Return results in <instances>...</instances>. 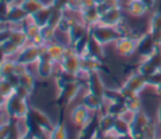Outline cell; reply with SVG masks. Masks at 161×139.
Returning a JSON list of instances; mask_svg holds the SVG:
<instances>
[{
    "mask_svg": "<svg viewBox=\"0 0 161 139\" xmlns=\"http://www.w3.org/2000/svg\"><path fill=\"white\" fill-rule=\"evenodd\" d=\"M158 139H161V138H158Z\"/></svg>",
    "mask_w": 161,
    "mask_h": 139,
    "instance_id": "cell-57",
    "label": "cell"
},
{
    "mask_svg": "<svg viewBox=\"0 0 161 139\" xmlns=\"http://www.w3.org/2000/svg\"><path fill=\"white\" fill-rule=\"evenodd\" d=\"M88 39H89V30L87 34H84L82 38H79L78 40H75L72 45L73 50L79 55V56H83L87 54V46H88Z\"/></svg>",
    "mask_w": 161,
    "mask_h": 139,
    "instance_id": "cell-33",
    "label": "cell"
},
{
    "mask_svg": "<svg viewBox=\"0 0 161 139\" xmlns=\"http://www.w3.org/2000/svg\"><path fill=\"white\" fill-rule=\"evenodd\" d=\"M99 134L98 129V113L94 114V116L82 128H79L75 139H96V136Z\"/></svg>",
    "mask_w": 161,
    "mask_h": 139,
    "instance_id": "cell-15",
    "label": "cell"
},
{
    "mask_svg": "<svg viewBox=\"0 0 161 139\" xmlns=\"http://www.w3.org/2000/svg\"><path fill=\"white\" fill-rule=\"evenodd\" d=\"M14 93H15V94H18L19 96L24 98V99H28V98H29V96L31 95V94L29 93V90H28V89H25L24 86L19 85V84H18V85L15 86V91H14Z\"/></svg>",
    "mask_w": 161,
    "mask_h": 139,
    "instance_id": "cell-46",
    "label": "cell"
},
{
    "mask_svg": "<svg viewBox=\"0 0 161 139\" xmlns=\"http://www.w3.org/2000/svg\"><path fill=\"white\" fill-rule=\"evenodd\" d=\"M153 90H155V95L161 98V84H158V85L153 86Z\"/></svg>",
    "mask_w": 161,
    "mask_h": 139,
    "instance_id": "cell-54",
    "label": "cell"
},
{
    "mask_svg": "<svg viewBox=\"0 0 161 139\" xmlns=\"http://www.w3.org/2000/svg\"><path fill=\"white\" fill-rule=\"evenodd\" d=\"M82 104L86 105L91 111L99 113L101 110L104 109L106 100L103 98H99V96H97L93 93H91V91L87 90V93H84L83 96H82Z\"/></svg>",
    "mask_w": 161,
    "mask_h": 139,
    "instance_id": "cell-18",
    "label": "cell"
},
{
    "mask_svg": "<svg viewBox=\"0 0 161 139\" xmlns=\"http://www.w3.org/2000/svg\"><path fill=\"white\" fill-rule=\"evenodd\" d=\"M147 81H148V86H152V88L161 84V70H158L155 74H152L151 76H148Z\"/></svg>",
    "mask_w": 161,
    "mask_h": 139,
    "instance_id": "cell-45",
    "label": "cell"
},
{
    "mask_svg": "<svg viewBox=\"0 0 161 139\" xmlns=\"http://www.w3.org/2000/svg\"><path fill=\"white\" fill-rule=\"evenodd\" d=\"M150 118L151 116H148L142 109L136 111V113H133V116H132L130 124H131V133L135 135L136 139H142L143 129L147 125Z\"/></svg>",
    "mask_w": 161,
    "mask_h": 139,
    "instance_id": "cell-13",
    "label": "cell"
},
{
    "mask_svg": "<svg viewBox=\"0 0 161 139\" xmlns=\"http://www.w3.org/2000/svg\"><path fill=\"white\" fill-rule=\"evenodd\" d=\"M103 70V61L98 60L96 58H92L89 55L80 56V73L88 74L92 71H101Z\"/></svg>",
    "mask_w": 161,
    "mask_h": 139,
    "instance_id": "cell-20",
    "label": "cell"
},
{
    "mask_svg": "<svg viewBox=\"0 0 161 139\" xmlns=\"http://www.w3.org/2000/svg\"><path fill=\"white\" fill-rule=\"evenodd\" d=\"M89 30V28L87 25H84L79 19H77L74 21V24L72 25L69 33L67 34L68 36V44H73L75 40H78L79 38H82L84 34H87Z\"/></svg>",
    "mask_w": 161,
    "mask_h": 139,
    "instance_id": "cell-21",
    "label": "cell"
},
{
    "mask_svg": "<svg viewBox=\"0 0 161 139\" xmlns=\"http://www.w3.org/2000/svg\"><path fill=\"white\" fill-rule=\"evenodd\" d=\"M69 1L70 0H50V5L57 8V9H60L63 11H68V8H69Z\"/></svg>",
    "mask_w": 161,
    "mask_h": 139,
    "instance_id": "cell-44",
    "label": "cell"
},
{
    "mask_svg": "<svg viewBox=\"0 0 161 139\" xmlns=\"http://www.w3.org/2000/svg\"><path fill=\"white\" fill-rule=\"evenodd\" d=\"M156 121L158 125V129L161 131V103L157 105V110H156Z\"/></svg>",
    "mask_w": 161,
    "mask_h": 139,
    "instance_id": "cell-50",
    "label": "cell"
},
{
    "mask_svg": "<svg viewBox=\"0 0 161 139\" xmlns=\"http://www.w3.org/2000/svg\"><path fill=\"white\" fill-rule=\"evenodd\" d=\"M80 90H82L80 80L72 81V83L64 85L63 88L58 89V95H57L55 101L62 106H67L70 101H73L77 98V95L80 93Z\"/></svg>",
    "mask_w": 161,
    "mask_h": 139,
    "instance_id": "cell-6",
    "label": "cell"
},
{
    "mask_svg": "<svg viewBox=\"0 0 161 139\" xmlns=\"http://www.w3.org/2000/svg\"><path fill=\"white\" fill-rule=\"evenodd\" d=\"M142 1H143V3H145V5L147 6V9H148V10H151V9L153 8V5H155V1H156V0H142Z\"/></svg>",
    "mask_w": 161,
    "mask_h": 139,
    "instance_id": "cell-53",
    "label": "cell"
},
{
    "mask_svg": "<svg viewBox=\"0 0 161 139\" xmlns=\"http://www.w3.org/2000/svg\"><path fill=\"white\" fill-rule=\"evenodd\" d=\"M19 139H36V136H35L29 129H24V133L20 135Z\"/></svg>",
    "mask_w": 161,
    "mask_h": 139,
    "instance_id": "cell-48",
    "label": "cell"
},
{
    "mask_svg": "<svg viewBox=\"0 0 161 139\" xmlns=\"http://www.w3.org/2000/svg\"><path fill=\"white\" fill-rule=\"evenodd\" d=\"M78 76H79V75L69 74V73H67V71L59 69V70L57 71V74H55V85H57L58 89H60V88H63L64 85H67V84H69V83H72V81L79 80Z\"/></svg>",
    "mask_w": 161,
    "mask_h": 139,
    "instance_id": "cell-31",
    "label": "cell"
},
{
    "mask_svg": "<svg viewBox=\"0 0 161 139\" xmlns=\"http://www.w3.org/2000/svg\"><path fill=\"white\" fill-rule=\"evenodd\" d=\"M87 90L93 93L94 95L103 98L104 99V93H106V85L103 83V79L99 74V71H92L87 74Z\"/></svg>",
    "mask_w": 161,
    "mask_h": 139,
    "instance_id": "cell-11",
    "label": "cell"
},
{
    "mask_svg": "<svg viewBox=\"0 0 161 139\" xmlns=\"http://www.w3.org/2000/svg\"><path fill=\"white\" fill-rule=\"evenodd\" d=\"M141 103H142V101H141L140 94H137L136 96H133V98H131V99L125 100V104H126L127 110H128V111H132V113H136V111L141 110V105H142Z\"/></svg>",
    "mask_w": 161,
    "mask_h": 139,
    "instance_id": "cell-41",
    "label": "cell"
},
{
    "mask_svg": "<svg viewBox=\"0 0 161 139\" xmlns=\"http://www.w3.org/2000/svg\"><path fill=\"white\" fill-rule=\"evenodd\" d=\"M18 84L24 86L25 89L29 90L30 94H33L34 88H35V79H34V76L30 71H26V73H24L23 75H20L18 78Z\"/></svg>",
    "mask_w": 161,
    "mask_h": 139,
    "instance_id": "cell-36",
    "label": "cell"
},
{
    "mask_svg": "<svg viewBox=\"0 0 161 139\" xmlns=\"http://www.w3.org/2000/svg\"><path fill=\"white\" fill-rule=\"evenodd\" d=\"M50 13H52V5L50 4H47L44 8H42L39 11H36L35 14H33L30 18L31 20L40 28L48 25L49 23V18H50Z\"/></svg>",
    "mask_w": 161,
    "mask_h": 139,
    "instance_id": "cell-25",
    "label": "cell"
},
{
    "mask_svg": "<svg viewBox=\"0 0 161 139\" xmlns=\"http://www.w3.org/2000/svg\"><path fill=\"white\" fill-rule=\"evenodd\" d=\"M122 19H123V10H122V6H119V8L109 9L102 13L99 18V24L108 25V26H116Z\"/></svg>",
    "mask_w": 161,
    "mask_h": 139,
    "instance_id": "cell-19",
    "label": "cell"
},
{
    "mask_svg": "<svg viewBox=\"0 0 161 139\" xmlns=\"http://www.w3.org/2000/svg\"><path fill=\"white\" fill-rule=\"evenodd\" d=\"M158 49L157 44L155 43L152 35L150 31L143 33L140 38H137V48H136V54L141 59H147L150 58L156 50Z\"/></svg>",
    "mask_w": 161,
    "mask_h": 139,
    "instance_id": "cell-7",
    "label": "cell"
},
{
    "mask_svg": "<svg viewBox=\"0 0 161 139\" xmlns=\"http://www.w3.org/2000/svg\"><path fill=\"white\" fill-rule=\"evenodd\" d=\"M77 1L79 3V5H80V8H82V9H83V8L92 6V5H96L93 0H77Z\"/></svg>",
    "mask_w": 161,
    "mask_h": 139,
    "instance_id": "cell-51",
    "label": "cell"
},
{
    "mask_svg": "<svg viewBox=\"0 0 161 139\" xmlns=\"http://www.w3.org/2000/svg\"><path fill=\"white\" fill-rule=\"evenodd\" d=\"M86 55H89L92 58H96L98 60H102L104 59V50H103V45L99 44L91 34H89V39H88V46H87V54Z\"/></svg>",
    "mask_w": 161,
    "mask_h": 139,
    "instance_id": "cell-22",
    "label": "cell"
},
{
    "mask_svg": "<svg viewBox=\"0 0 161 139\" xmlns=\"http://www.w3.org/2000/svg\"><path fill=\"white\" fill-rule=\"evenodd\" d=\"M1 43V53H3V58H14L20 48L18 45H15L14 43L9 41V40H5V41H0Z\"/></svg>",
    "mask_w": 161,
    "mask_h": 139,
    "instance_id": "cell-37",
    "label": "cell"
},
{
    "mask_svg": "<svg viewBox=\"0 0 161 139\" xmlns=\"http://www.w3.org/2000/svg\"><path fill=\"white\" fill-rule=\"evenodd\" d=\"M89 34L103 46L109 43H114L119 38V34L116 26H108V25H103L99 23L89 28Z\"/></svg>",
    "mask_w": 161,
    "mask_h": 139,
    "instance_id": "cell-2",
    "label": "cell"
},
{
    "mask_svg": "<svg viewBox=\"0 0 161 139\" xmlns=\"http://www.w3.org/2000/svg\"><path fill=\"white\" fill-rule=\"evenodd\" d=\"M19 5L21 6V9L29 16H31L33 14H35L36 11H39L42 8H44L47 4L43 0H21L19 3Z\"/></svg>",
    "mask_w": 161,
    "mask_h": 139,
    "instance_id": "cell-29",
    "label": "cell"
},
{
    "mask_svg": "<svg viewBox=\"0 0 161 139\" xmlns=\"http://www.w3.org/2000/svg\"><path fill=\"white\" fill-rule=\"evenodd\" d=\"M1 1L5 3V4H8V5H13L15 3V0H1Z\"/></svg>",
    "mask_w": 161,
    "mask_h": 139,
    "instance_id": "cell-55",
    "label": "cell"
},
{
    "mask_svg": "<svg viewBox=\"0 0 161 139\" xmlns=\"http://www.w3.org/2000/svg\"><path fill=\"white\" fill-rule=\"evenodd\" d=\"M150 34L152 35L155 43L157 44L158 48H161V30L160 29H148Z\"/></svg>",
    "mask_w": 161,
    "mask_h": 139,
    "instance_id": "cell-47",
    "label": "cell"
},
{
    "mask_svg": "<svg viewBox=\"0 0 161 139\" xmlns=\"http://www.w3.org/2000/svg\"><path fill=\"white\" fill-rule=\"evenodd\" d=\"M160 69L156 68V65L150 60V59H142V61L138 64L137 66V71H140L141 74H143L145 76H151L152 74H155L156 71H158Z\"/></svg>",
    "mask_w": 161,
    "mask_h": 139,
    "instance_id": "cell-34",
    "label": "cell"
},
{
    "mask_svg": "<svg viewBox=\"0 0 161 139\" xmlns=\"http://www.w3.org/2000/svg\"><path fill=\"white\" fill-rule=\"evenodd\" d=\"M117 139H136V138H135V135L132 133H127V134L117 135Z\"/></svg>",
    "mask_w": 161,
    "mask_h": 139,
    "instance_id": "cell-52",
    "label": "cell"
},
{
    "mask_svg": "<svg viewBox=\"0 0 161 139\" xmlns=\"http://www.w3.org/2000/svg\"><path fill=\"white\" fill-rule=\"evenodd\" d=\"M48 139H68V130L62 116H59L58 121L54 124L53 129L48 135Z\"/></svg>",
    "mask_w": 161,
    "mask_h": 139,
    "instance_id": "cell-27",
    "label": "cell"
},
{
    "mask_svg": "<svg viewBox=\"0 0 161 139\" xmlns=\"http://www.w3.org/2000/svg\"><path fill=\"white\" fill-rule=\"evenodd\" d=\"M116 29H117V31H118V34H119V38L121 36H131V28H130V25L127 24V21L125 20V18L116 25Z\"/></svg>",
    "mask_w": 161,
    "mask_h": 139,
    "instance_id": "cell-42",
    "label": "cell"
},
{
    "mask_svg": "<svg viewBox=\"0 0 161 139\" xmlns=\"http://www.w3.org/2000/svg\"><path fill=\"white\" fill-rule=\"evenodd\" d=\"M15 86H16V85H15L11 80L1 78V81H0V93H1V99H3V101H4L6 98H9L11 94H14Z\"/></svg>",
    "mask_w": 161,
    "mask_h": 139,
    "instance_id": "cell-38",
    "label": "cell"
},
{
    "mask_svg": "<svg viewBox=\"0 0 161 139\" xmlns=\"http://www.w3.org/2000/svg\"><path fill=\"white\" fill-rule=\"evenodd\" d=\"M123 85L136 93H141L146 86H148V81H147V76H145L143 74H141L140 71H135L131 75H128V78L125 80Z\"/></svg>",
    "mask_w": 161,
    "mask_h": 139,
    "instance_id": "cell-16",
    "label": "cell"
},
{
    "mask_svg": "<svg viewBox=\"0 0 161 139\" xmlns=\"http://www.w3.org/2000/svg\"><path fill=\"white\" fill-rule=\"evenodd\" d=\"M55 34H57V29H55V28H53V26H50V25L43 26V28H42V31H40L43 43L47 45V44H50V43H53V41H57Z\"/></svg>",
    "mask_w": 161,
    "mask_h": 139,
    "instance_id": "cell-39",
    "label": "cell"
},
{
    "mask_svg": "<svg viewBox=\"0 0 161 139\" xmlns=\"http://www.w3.org/2000/svg\"><path fill=\"white\" fill-rule=\"evenodd\" d=\"M65 46L67 45H63L58 41H53L50 44H47L45 45V49L48 51V54L50 55V58L59 64V61L62 60V58L64 56V53H65Z\"/></svg>",
    "mask_w": 161,
    "mask_h": 139,
    "instance_id": "cell-26",
    "label": "cell"
},
{
    "mask_svg": "<svg viewBox=\"0 0 161 139\" xmlns=\"http://www.w3.org/2000/svg\"><path fill=\"white\" fill-rule=\"evenodd\" d=\"M112 133L116 134V135H122V134L131 133L130 121L125 116H117L116 121H114V125H113V129H112Z\"/></svg>",
    "mask_w": 161,
    "mask_h": 139,
    "instance_id": "cell-32",
    "label": "cell"
},
{
    "mask_svg": "<svg viewBox=\"0 0 161 139\" xmlns=\"http://www.w3.org/2000/svg\"><path fill=\"white\" fill-rule=\"evenodd\" d=\"M20 28L24 30L26 38H28V41L31 43V44H38V45H45L42 40V35H40V31H42V28L38 26L33 20L29 16L24 23L20 24Z\"/></svg>",
    "mask_w": 161,
    "mask_h": 139,
    "instance_id": "cell-12",
    "label": "cell"
},
{
    "mask_svg": "<svg viewBox=\"0 0 161 139\" xmlns=\"http://www.w3.org/2000/svg\"><path fill=\"white\" fill-rule=\"evenodd\" d=\"M137 39L133 36H121L114 41V50L122 58H128L136 53Z\"/></svg>",
    "mask_w": 161,
    "mask_h": 139,
    "instance_id": "cell-9",
    "label": "cell"
},
{
    "mask_svg": "<svg viewBox=\"0 0 161 139\" xmlns=\"http://www.w3.org/2000/svg\"><path fill=\"white\" fill-rule=\"evenodd\" d=\"M78 19L87 25L88 28H91L92 25H96L99 23V18H101V13L97 8V5H92L88 8H83L79 13H78Z\"/></svg>",
    "mask_w": 161,
    "mask_h": 139,
    "instance_id": "cell-17",
    "label": "cell"
},
{
    "mask_svg": "<svg viewBox=\"0 0 161 139\" xmlns=\"http://www.w3.org/2000/svg\"><path fill=\"white\" fill-rule=\"evenodd\" d=\"M28 18H29V15L21 9L20 5H14V4L8 5V4L3 3L1 23H6L9 25H20Z\"/></svg>",
    "mask_w": 161,
    "mask_h": 139,
    "instance_id": "cell-3",
    "label": "cell"
},
{
    "mask_svg": "<svg viewBox=\"0 0 161 139\" xmlns=\"http://www.w3.org/2000/svg\"><path fill=\"white\" fill-rule=\"evenodd\" d=\"M148 29H160L161 30V10L160 9L153 11V14L150 19Z\"/></svg>",
    "mask_w": 161,
    "mask_h": 139,
    "instance_id": "cell-43",
    "label": "cell"
},
{
    "mask_svg": "<svg viewBox=\"0 0 161 139\" xmlns=\"http://www.w3.org/2000/svg\"><path fill=\"white\" fill-rule=\"evenodd\" d=\"M64 14H65V11H63V10H60V9H57V8L52 6V13H50V18H49V23H48V25H50V26H53V28L57 29V26L59 25L60 20H62L63 16H64Z\"/></svg>",
    "mask_w": 161,
    "mask_h": 139,
    "instance_id": "cell-40",
    "label": "cell"
},
{
    "mask_svg": "<svg viewBox=\"0 0 161 139\" xmlns=\"http://www.w3.org/2000/svg\"><path fill=\"white\" fill-rule=\"evenodd\" d=\"M104 111L108 113V114H112V115H114V116H122V115L127 111L125 100H118V101H106Z\"/></svg>",
    "mask_w": 161,
    "mask_h": 139,
    "instance_id": "cell-28",
    "label": "cell"
},
{
    "mask_svg": "<svg viewBox=\"0 0 161 139\" xmlns=\"http://www.w3.org/2000/svg\"><path fill=\"white\" fill-rule=\"evenodd\" d=\"M93 1H94V4H96V5H98V4H101V3H103L104 0H93Z\"/></svg>",
    "mask_w": 161,
    "mask_h": 139,
    "instance_id": "cell-56",
    "label": "cell"
},
{
    "mask_svg": "<svg viewBox=\"0 0 161 139\" xmlns=\"http://www.w3.org/2000/svg\"><path fill=\"white\" fill-rule=\"evenodd\" d=\"M44 49H45V45H38V44L28 43L25 46H23L19 50V53L14 56V59L18 63H21V64H25V65L35 64Z\"/></svg>",
    "mask_w": 161,
    "mask_h": 139,
    "instance_id": "cell-4",
    "label": "cell"
},
{
    "mask_svg": "<svg viewBox=\"0 0 161 139\" xmlns=\"http://www.w3.org/2000/svg\"><path fill=\"white\" fill-rule=\"evenodd\" d=\"M126 11L130 15L138 18V16L145 15L148 11V9L142 0H128L126 3Z\"/></svg>",
    "mask_w": 161,
    "mask_h": 139,
    "instance_id": "cell-23",
    "label": "cell"
},
{
    "mask_svg": "<svg viewBox=\"0 0 161 139\" xmlns=\"http://www.w3.org/2000/svg\"><path fill=\"white\" fill-rule=\"evenodd\" d=\"M116 118L117 116H114L112 114H108L106 111L102 115H99L98 116V129H99V133L101 134L112 133V129H113Z\"/></svg>",
    "mask_w": 161,
    "mask_h": 139,
    "instance_id": "cell-24",
    "label": "cell"
},
{
    "mask_svg": "<svg viewBox=\"0 0 161 139\" xmlns=\"http://www.w3.org/2000/svg\"><path fill=\"white\" fill-rule=\"evenodd\" d=\"M158 125H157V121L153 120L152 118H150L147 125L145 126L143 129V135H142V139H158V135H157V131H158Z\"/></svg>",
    "mask_w": 161,
    "mask_h": 139,
    "instance_id": "cell-35",
    "label": "cell"
},
{
    "mask_svg": "<svg viewBox=\"0 0 161 139\" xmlns=\"http://www.w3.org/2000/svg\"><path fill=\"white\" fill-rule=\"evenodd\" d=\"M15 65H16V60L14 58H3L1 61V66H0V74L1 78H10L14 76L15 74Z\"/></svg>",
    "mask_w": 161,
    "mask_h": 139,
    "instance_id": "cell-30",
    "label": "cell"
},
{
    "mask_svg": "<svg viewBox=\"0 0 161 139\" xmlns=\"http://www.w3.org/2000/svg\"><path fill=\"white\" fill-rule=\"evenodd\" d=\"M29 115H30L31 119L36 123V125H38V126H39L47 135H49L50 130H52L53 126H54L52 119H50L43 110H40V109L36 108V106H30Z\"/></svg>",
    "mask_w": 161,
    "mask_h": 139,
    "instance_id": "cell-14",
    "label": "cell"
},
{
    "mask_svg": "<svg viewBox=\"0 0 161 139\" xmlns=\"http://www.w3.org/2000/svg\"><path fill=\"white\" fill-rule=\"evenodd\" d=\"M94 114L96 113L91 111L86 105L78 104L70 110L69 116H70V121L73 123V125H75L77 128H82L94 116Z\"/></svg>",
    "mask_w": 161,
    "mask_h": 139,
    "instance_id": "cell-10",
    "label": "cell"
},
{
    "mask_svg": "<svg viewBox=\"0 0 161 139\" xmlns=\"http://www.w3.org/2000/svg\"><path fill=\"white\" fill-rule=\"evenodd\" d=\"M54 64H55V61L50 58V55L48 54L47 49H44L42 55L39 56L38 61L35 63L38 76L40 79H43V80L49 79L54 73Z\"/></svg>",
    "mask_w": 161,
    "mask_h": 139,
    "instance_id": "cell-8",
    "label": "cell"
},
{
    "mask_svg": "<svg viewBox=\"0 0 161 139\" xmlns=\"http://www.w3.org/2000/svg\"><path fill=\"white\" fill-rule=\"evenodd\" d=\"M3 109L8 116L15 120H25L29 115L30 106L28 104V99H24L14 93L3 101Z\"/></svg>",
    "mask_w": 161,
    "mask_h": 139,
    "instance_id": "cell-1",
    "label": "cell"
},
{
    "mask_svg": "<svg viewBox=\"0 0 161 139\" xmlns=\"http://www.w3.org/2000/svg\"><path fill=\"white\" fill-rule=\"evenodd\" d=\"M96 139H117V135L113 133H106V134H98L96 136Z\"/></svg>",
    "mask_w": 161,
    "mask_h": 139,
    "instance_id": "cell-49",
    "label": "cell"
},
{
    "mask_svg": "<svg viewBox=\"0 0 161 139\" xmlns=\"http://www.w3.org/2000/svg\"><path fill=\"white\" fill-rule=\"evenodd\" d=\"M59 66L62 70L69 74H74V75L80 74V56L73 50L70 44H67L65 53L62 60L59 61Z\"/></svg>",
    "mask_w": 161,
    "mask_h": 139,
    "instance_id": "cell-5",
    "label": "cell"
}]
</instances>
